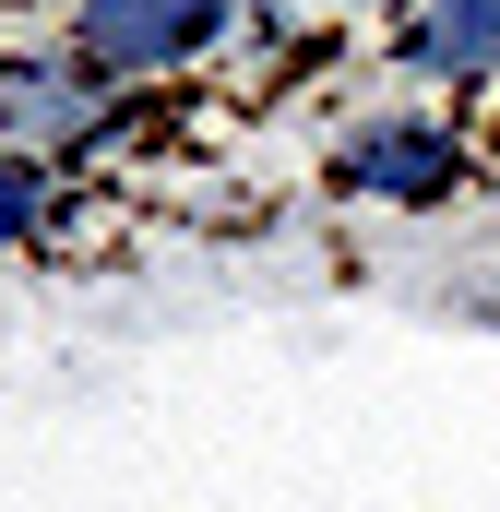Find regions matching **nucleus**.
Here are the masks:
<instances>
[{
  "label": "nucleus",
  "instance_id": "1",
  "mask_svg": "<svg viewBox=\"0 0 500 512\" xmlns=\"http://www.w3.org/2000/svg\"><path fill=\"white\" fill-rule=\"evenodd\" d=\"M215 24H227V0H84L72 36L96 72H155V60H191Z\"/></svg>",
  "mask_w": 500,
  "mask_h": 512
},
{
  "label": "nucleus",
  "instance_id": "2",
  "mask_svg": "<svg viewBox=\"0 0 500 512\" xmlns=\"http://www.w3.org/2000/svg\"><path fill=\"white\" fill-rule=\"evenodd\" d=\"M334 179H346V191H381V203H441V191H453V143L429 120H381V131H358V143L334 155Z\"/></svg>",
  "mask_w": 500,
  "mask_h": 512
},
{
  "label": "nucleus",
  "instance_id": "3",
  "mask_svg": "<svg viewBox=\"0 0 500 512\" xmlns=\"http://www.w3.org/2000/svg\"><path fill=\"white\" fill-rule=\"evenodd\" d=\"M405 48L429 72H500V0H429Z\"/></svg>",
  "mask_w": 500,
  "mask_h": 512
},
{
  "label": "nucleus",
  "instance_id": "4",
  "mask_svg": "<svg viewBox=\"0 0 500 512\" xmlns=\"http://www.w3.org/2000/svg\"><path fill=\"white\" fill-rule=\"evenodd\" d=\"M36 227V167H0V239Z\"/></svg>",
  "mask_w": 500,
  "mask_h": 512
}]
</instances>
